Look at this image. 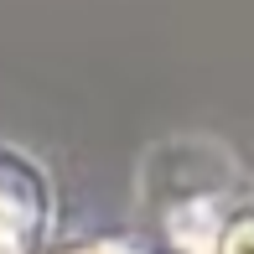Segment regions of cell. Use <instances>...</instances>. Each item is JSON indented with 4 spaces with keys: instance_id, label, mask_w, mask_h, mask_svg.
<instances>
[{
    "instance_id": "obj_1",
    "label": "cell",
    "mask_w": 254,
    "mask_h": 254,
    "mask_svg": "<svg viewBox=\"0 0 254 254\" xmlns=\"http://www.w3.org/2000/svg\"><path fill=\"white\" fill-rule=\"evenodd\" d=\"M182 254H254V197H202L171 213Z\"/></svg>"
},
{
    "instance_id": "obj_2",
    "label": "cell",
    "mask_w": 254,
    "mask_h": 254,
    "mask_svg": "<svg viewBox=\"0 0 254 254\" xmlns=\"http://www.w3.org/2000/svg\"><path fill=\"white\" fill-rule=\"evenodd\" d=\"M42 213H47V197L37 177L21 161L0 156V254H26L42 228Z\"/></svg>"
},
{
    "instance_id": "obj_3",
    "label": "cell",
    "mask_w": 254,
    "mask_h": 254,
    "mask_svg": "<svg viewBox=\"0 0 254 254\" xmlns=\"http://www.w3.org/2000/svg\"><path fill=\"white\" fill-rule=\"evenodd\" d=\"M83 254H125V249H83Z\"/></svg>"
}]
</instances>
